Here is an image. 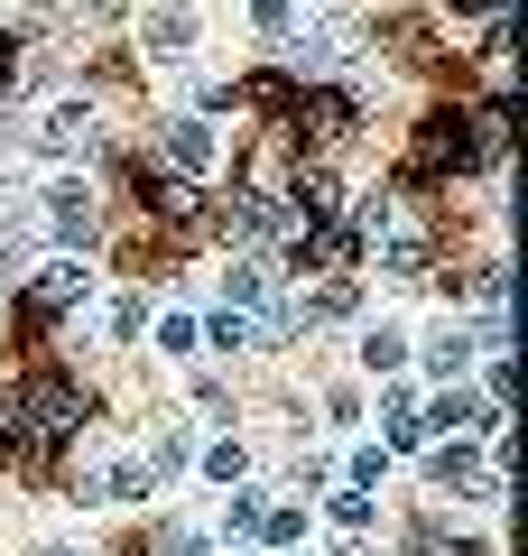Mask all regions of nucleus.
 Listing matches in <instances>:
<instances>
[{"mask_svg":"<svg viewBox=\"0 0 528 556\" xmlns=\"http://www.w3.org/2000/svg\"><path fill=\"white\" fill-rule=\"evenodd\" d=\"M473 159H482V139H473V112H427V121H417L408 177H464Z\"/></svg>","mask_w":528,"mask_h":556,"instance_id":"nucleus-1","label":"nucleus"},{"mask_svg":"<svg viewBox=\"0 0 528 556\" xmlns=\"http://www.w3.org/2000/svg\"><path fill=\"white\" fill-rule=\"evenodd\" d=\"M93 298V269L84 260H47L38 278H28V298H20V325H47V316H65V306H84Z\"/></svg>","mask_w":528,"mask_h":556,"instance_id":"nucleus-2","label":"nucleus"},{"mask_svg":"<svg viewBox=\"0 0 528 556\" xmlns=\"http://www.w3.org/2000/svg\"><path fill=\"white\" fill-rule=\"evenodd\" d=\"M158 159H167V177H214V159H223L214 121H204V112H176L167 130H158Z\"/></svg>","mask_w":528,"mask_h":556,"instance_id":"nucleus-3","label":"nucleus"},{"mask_svg":"<svg viewBox=\"0 0 528 556\" xmlns=\"http://www.w3.org/2000/svg\"><path fill=\"white\" fill-rule=\"evenodd\" d=\"M20 417L38 427V437H65V427H84V390H75V380H56V371H38L20 390Z\"/></svg>","mask_w":528,"mask_h":556,"instance_id":"nucleus-4","label":"nucleus"},{"mask_svg":"<svg viewBox=\"0 0 528 556\" xmlns=\"http://www.w3.org/2000/svg\"><path fill=\"white\" fill-rule=\"evenodd\" d=\"M28 149H47V159H84V149H93V112H84V102H47L38 130H28Z\"/></svg>","mask_w":528,"mask_h":556,"instance_id":"nucleus-5","label":"nucleus"},{"mask_svg":"<svg viewBox=\"0 0 528 556\" xmlns=\"http://www.w3.org/2000/svg\"><path fill=\"white\" fill-rule=\"evenodd\" d=\"M47 232H56V241H93V223H102V204H93V186H84V177H65V186H47Z\"/></svg>","mask_w":528,"mask_h":556,"instance_id":"nucleus-6","label":"nucleus"},{"mask_svg":"<svg viewBox=\"0 0 528 556\" xmlns=\"http://www.w3.org/2000/svg\"><path fill=\"white\" fill-rule=\"evenodd\" d=\"M139 38H149V56H158V65H186V47L204 38V20H196V10H186V0H158V10H149V28H139Z\"/></svg>","mask_w":528,"mask_h":556,"instance_id":"nucleus-7","label":"nucleus"},{"mask_svg":"<svg viewBox=\"0 0 528 556\" xmlns=\"http://www.w3.org/2000/svg\"><path fill=\"white\" fill-rule=\"evenodd\" d=\"M372 251H380V269H390L399 278V288H427V232H408V223H380V232H372Z\"/></svg>","mask_w":528,"mask_h":556,"instance_id":"nucleus-8","label":"nucleus"},{"mask_svg":"<svg viewBox=\"0 0 528 556\" xmlns=\"http://www.w3.org/2000/svg\"><path fill=\"white\" fill-rule=\"evenodd\" d=\"M427 473H436V492H482V501H501V492H510L501 473H482V464H473V445H464V437H454V445H436V455H427Z\"/></svg>","mask_w":528,"mask_h":556,"instance_id":"nucleus-9","label":"nucleus"},{"mask_svg":"<svg viewBox=\"0 0 528 556\" xmlns=\"http://www.w3.org/2000/svg\"><path fill=\"white\" fill-rule=\"evenodd\" d=\"M417 427H427V437H482V427H501V408H482L473 390H445L427 417H417Z\"/></svg>","mask_w":528,"mask_h":556,"instance_id":"nucleus-10","label":"nucleus"},{"mask_svg":"<svg viewBox=\"0 0 528 556\" xmlns=\"http://www.w3.org/2000/svg\"><path fill=\"white\" fill-rule=\"evenodd\" d=\"M84 501H158V473L149 464H102V473H84Z\"/></svg>","mask_w":528,"mask_h":556,"instance_id":"nucleus-11","label":"nucleus"},{"mask_svg":"<svg viewBox=\"0 0 528 556\" xmlns=\"http://www.w3.org/2000/svg\"><path fill=\"white\" fill-rule=\"evenodd\" d=\"M297 121H315L325 139H343L352 121H362V102H352V93H297Z\"/></svg>","mask_w":528,"mask_h":556,"instance_id":"nucleus-12","label":"nucleus"},{"mask_svg":"<svg viewBox=\"0 0 528 556\" xmlns=\"http://www.w3.org/2000/svg\"><path fill=\"white\" fill-rule=\"evenodd\" d=\"M473 353H482V343H473V334H464V325H454V316H445V325H436V334H427V362H436V371H445V380L464 371Z\"/></svg>","mask_w":528,"mask_h":556,"instance_id":"nucleus-13","label":"nucleus"},{"mask_svg":"<svg viewBox=\"0 0 528 556\" xmlns=\"http://www.w3.org/2000/svg\"><path fill=\"white\" fill-rule=\"evenodd\" d=\"M408 445H427V427H417L408 399H390V408H380V455H408Z\"/></svg>","mask_w":528,"mask_h":556,"instance_id":"nucleus-14","label":"nucleus"},{"mask_svg":"<svg viewBox=\"0 0 528 556\" xmlns=\"http://www.w3.org/2000/svg\"><path fill=\"white\" fill-rule=\"evenodd\" d=\"M139 464H149L158 482H167V473H186V464H196V437H186V427H158V445H149Z\"/></svg>","mask_w":528,"mask_h":556,"instance_id":"nucleus-15","label":"nucleus"},{"mask_svg":"<svg viewBox=\"0 0 528 556\" xmlns=\"http://www.w3.org/2000/svg\"><path fill=\"white\" fill-rule=\"evenodd\" d=\"M362 362H372V371H408V334H399V325H372V334H362Z\"/></svg>","mask_w":528,"mask_h":556,"instance_id":"nucleus-16","label":"nucleus"},{"mask_svg":"<svg viewBox=\"0 0 528 556\" xmlns=\"http://www.w3.org/2000/svg\"><path fill=\"white\" fill-rule=\"evenodd\" d=\"M196 334L214 343V353H251V316H241V306H223V316H204Z\"/></svg>","mask_w":528,"mask_h":556,"instance_id":"nucleus-17","label":"nucleus"},{"mask_svg":"<svg viewBox=\"0 0 528 556\" xmlns=\"http://www.w3.org/2000/svg\"><path fill=\"white\" fill-rule=\"evenodd\" d=\"M260 519H269V501L232 482V501H223V538H260Z\"/></svg>","mask_w":528,"mask_h":556,"instance_id":"nucleus-18","label":"nucleus"},{"mask_svg":"<svg viewBox=\"0 0 528 556\" xmlns=\"http://www.w3.org/2000/svg\"><path fill=\"white\" fill-rule=\"evenodd\" d=\"M223 288H232V306H241V316H251V306H260V298H269V288H278V278L260 269V260H241V269L223 278Z\"/></svg>","mask_w":528,"mask_h":556,"instance_id":"nucleus-19","label":"nucleus"},{"mask_svg":"<svg viewBox=\"0 0 528 556\" xmlns=\"http://www.w3.org/2000/svg\"><path fill=\"white\" fill-rule=\"evenodd\" d=\"M232 232H251V241L278 232V204H269V195H232Z\"/></svg>","mask_w":528,"mask_h":556,"instance_id":"nucleus-20","label":"nucleus"},{"mask_svg":"<svg viewBox=\"0 0 528 556\" xmlns=\"http://www.w3.org/2000/svg\"><path fill=\"white\" fill-rule=\"evenodd\" d=\"M204 473H214V482H223V492H232V482H241V473H251V455H241V445H232V437H223V445H204Z\"/></svg>","mask_w":528,"mask_h":556,"instance_id":"nucleus-21","label":"nucleus"},{"mask_svg":"<svg viewBox=\"0 0 528 556\" xmlns=\"http://www.w3.org/2000/svg\"><path fill=\"white\" fill-rule=\"evenodd\" d=\"M260 538H269V547H297V538H306V510H288V501H278V510L260 519Z\"/></svg>","mask_w":528,"mask_h":556,"instance_id":"nucleus-22","label":"nucleus"},{"mask_svg":"<svg viewBox=\"0 0 528 556\" xmlns=\"http://www.w3.org/2000/svg\"><path fill=\"white\" fill-rule=\"evenodd\" d=\"M334 519H343V529H372V492H362V482H343V492H334Z\"/></svg>","mask_w":528,"mask_h":556,"instance_id":"nucleus-23","label":"nucleus"},{"mask_svg":"<svg viewBox=\"0 0 528 556\" xmlns=\"http://www.w3.org/2000/svg\"><path fill=\"white\" fill-rule=\"evenodd\" d=\"M102 325H112V334H121V343H130V334H139V325H149V306H139V298H112V306H102Z\"/></svg>","mask_w":528,"mask_h":556,"instance_id":"nucleus-24","label":"nucleus"},{"mask_svg":"<svg viewBox=\"0 0 528 556\" xmlns=\"http://www.w3.org/2000/svg\"><path fill=\"white\" fill-rule=\"evenodd\" d=\"M196 343H204L196 316H167V325H158V353H196Z\"/></svg>","mask_w":528,"mask_h":556,"instance_id":"nucleus-25","label":"nucleus"},{"mask_svg":"<svg viewBox=\"0 0 528 556\" xmlns=\"http://www.w3.org/2000/svg\"><path fill=\"white\" fill-rule=\"evenodd\" d=\"M20 84V38H0V93Z\"/></svg>","mask_w":528,"mask_h":556,"instance_id":"nucleus-26","label":"nucleus"},{"mask_svg":"<svg viewBox=\"0 0 528 556\" xmlns=\"http://www.w3.org/2000/svg\"><path fill=\"white\" fill-rule=\"evenodd\" d=\"M260 10V28H288V0H251Z\"/></svg>","mask_w":528,"mask_h":556,"instance_id":"nucleus-27","label":"nucleus"},{"mask_svg":"<svg viewBox=\"0 0 528 556\" xmlns=\"http://www.w3.org/2000/svg\"><path fill=\"white\" fill-rule=\"evenodd\" d=\"M445 10H510V0H445Z\"/></svg>","mask_w":528,"mask_h":556,"instance_id":"nucleus-28","label":"nucleus"},{"mask_svg":"<svg viewBox=\"0 0 528 556\" xmlns=\"http://www.w3.org/2000/svg\"><path fill=\"white\" fill-rule=\"evenodd\" d=\"M38 556H84V547H38Z\"/></svg>","mask_w":528,"mask_h":556,"instance_id":"nucleus-29","label":"nucleus"}]
</instances>
